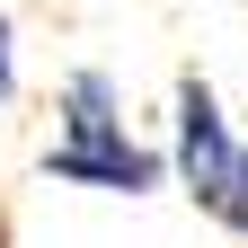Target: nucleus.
<instances>
[{
    "mask_svg": "<svg viewBox=\"0 0 248 248\" xmlns=\"http://www.w3.org/2000/svg\"><path fill=\"white\" fill-rule=\"evenodd\" d=\"M45 177L89 186V195H151V186L169 177V160H160L151 142H133V124H124V89H115V71H98V62L62 71V89H53Z\"/></svg>",
    "mask_w": 248,
    "mask_h": 248,
    "instance_id": "1",
    "label": "nucleus"
},
{
    "mask_svg": "<svg viewBox=\"0 0 248 248\" xmlns=\"http://www.w3.org/2000/svg\"><path fill=\"white\" fill-rule=\"evenodd\" d=\"M169 160H177V186L195 195L204 222H222L231 239H248V133L222 115V89H213L204 71L177 80L169 98Z\"/></svg>",
    "mask_w": 248,
    "mask_h": 248,
    "instance_id": "2",
    "label": "nucleus"
},
{
    "mask_svg": "<svg viewBox=\"0 0 248 248\" xmlns=\"http://www.w3.org/2000/svg\"><path fill=\"white\" fill-rule=\"evenodd\" d=\"M18 98V18L0 9V107Z\"/></svg>",
    "mask_w": 248,
    "mask_h": 248,
    "instance_id": "3",
    "label": "nucleus"
}]
</instances>
